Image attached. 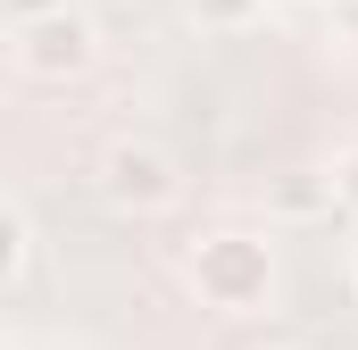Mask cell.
<instances>
[{
	"instance_id": "6da1fadb",
	"label": "cell",
	"mask_w": 358,
	"mask_h": 350,
	"mask_svg": "<svg viewBox=\"0 0 358 350\" xmlns=\"http://www.w3.org/2000/svg\"><path fill=\"white\" fill-rule=\"evenodd\" d=\"M192 292H200V309H217V317H259L275 300V251L259 234H208V242L192 251Z\"/></svg>"
},
{
	"instance_id": "7a4b0ae2",
	"label": "cell",
	"mask_w": 358,
	"mask_h": 350,
	"mask_svg": "<svg viewBox=\"0 0 358 350\" xmlns=\"http://www.w3.org/2000/svg\"><path fill=\"white\" fill-rule=\"evenodd\" d=\"M100 192H108L117 209L150 217V209H167V200L183 192V167L159 150V142H142V134H117V142L100 150Z\"/></svg>"
},
{
	"instance_id": "3957f363",
	"label": "cell",
	"mask_w": 358,
	"mask_h": 350,
	"mask_svg": "<svg viewBox=\"0 0 358 350\" xmlns=\"http://www.w3.org/2000/svg\"><path fill=\"white\" fill-rule=\"evenodd\" d=\"M92 59H100V34H92L84 8H50V17H34V25H17V67L25 76H42V84H76Z\"/></svg>"
},
{
	"instance_id": "277c9868",
	"label": "cell",
	"mask_w": 358,
	"mask_h": 350,
	"mask_svg": "<svg viewBox=\"0 0 358 350\" xmlns=\"http://www.w3.org/2000/svg\"><path fill=\"white\" fill-rule=\"evenodd\" d=\"M267 209L283 217V225H317V217H334V175H317V167H292V175H275Z\"/></svg>"
},
{
	"instance_id": "5b68a950",
	"label": "cell",
	"mask_w": 358,
	"mask_h": 350,
	"mask_svg": "<svg viewBox=\"0 0 358 350\" xmlns=\"http://www.w3.org/2000/svg\"><path fill=\"white\" fill-rule=\"evenodd\" d=\"M192 8V25H208V34H250L259 17H267V0H183Z\"/></svg>"
},
{
	"instance_id": "8992f818",
	"label": "cell",
	"mask_w": 358,
	"mask_h": 350,
	"mask_svg": "<svg viewBox=\"0 0 358 350\" xmlns=\"http://www.w3.org/2000/svg\"><path fill=\"white\" fill-rule=\"evenodd\" d=\"M25 242H34V234H25V209H17V200H0V284L25 267Z\"/></svg>"
},
{
	"instance_id": "52a82bcc",
	"label": "cell",
	"mask_w": 358,
	"mask_h": 350,
	"mask_svg": "<svg viewBox=\"0 0 358 350\" xmlns=\"http://www.w3.org/2000/svg\"><path fill=\"white\" fill-rule=\"evenodd\" d=\"M334 209H350V217H358V150L334 159Z\"/></svg>"
},
{
	"instance_id": "ba28073f",
	"label": "cell",
	"mask_w": 358,
	"mask_h": 350,
	"mask_svg": "<svg viewBox=\"0 0 358 350\" xmlns=\"http://www.w3.org/2000/svg\"><path fill=\"white\" fill-rule=\"evenodd\" d=\"M50 8H59V0H0V17H8V25H34V17H50Z\"/></svg>"
},
{
	"instance_id": "9c48e42d",
	"label": "cell",
	"mask_w": 358,
	"mask_h": 350,
	"mask_svg": "<svg viewBox=\"0 0 358 350\" xmlns=\"http://www.w3.org/2000/svg\"><path fill=\"white\" fill-rule=\"evenodd\" d=\"M8 76H17V25L0 17V84H8Z\"/></svg>"
},
{
	"instance_id": "30bf717a",
	"label": "cell",
	"mask_w": 358,
	"mask_h": 350,
	"mask_svg": "<svg viewBox=\"0 0 358 350\" xmlns=\"http://www.w3.org/2000/svg\"><path fill=\"white\" fill-rule=\"evenodd\" d=\"M350 284H358V234H350Z\"/></svg>"
}]
</instances>
